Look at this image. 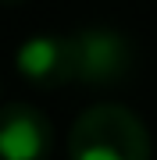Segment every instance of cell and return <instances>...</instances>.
<instances>
[{"label":"cell","instance_id":"obj_1","mask_svg":"<svg viewBox=\"0 0 157 160\" xmlns=\"http://www.w3.org/2000/svg\"><path fill=\"white\" fill-rule=\"evenodd\" d=\"M68 160H150V132L136 110L97 103L71 125Z\"/></svg>","mask_w":157,"mask_h":160},{"label":"cell","instance_id":"obj_2","mask_svg":"<svg viewBox=\"0 0 157 160\" xmlns=\"http://www.w3.org/2000/svg\"><path fill=\"white\" fill-rule=\"evenodd\" d=\"M75 82L82 86H118L132 71V43L114 29H82L71 36Z\"/></svg>","mask_w":157,"mask_h":160},{"label":"cell","instance_id":"obj_3","mask_svg":"<svg viewBox=\"0 0 157 160\" xmlns=\"http://www.w3.org/2000/svg\"><path fill=\"white\" fill-rule=\"evenodd\" d=\"M54 128L47 114L32 103L0 107V160H47Z\"/></svg>","mask_w":157,"mask_h":160},{"label":"cell","instance_id":"obj_4","mask_svg":"<svg viewBox=\"0 0 157 160\" xmlns=\"http://www.w3.org/2000/svg\"><path fill=\"white\" fill-rule=\"evenodd\" d=\"M14 64L22 78L43 89H61L64 82L75 78V53H71V36H32L18 46Z\"/></svg>","mask_w":157,"mask_h":160},{"label":"cell","instance_id":"obj_5","mask_svg":"<svg viewBox=\"0 0 157 160\" xmlns=\"http://www.w3.org/2000/svg\"><path fill=\"white\" fill-rule=\"evenodd\" d=\"M0 4H4V7H7V4H22V0H0Z\"/></svg>","mask_w":157,"mask_h":160}]
</instances>
